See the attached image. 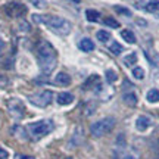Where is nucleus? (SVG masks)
Wrapping results in <instances>:
<instances>
[{"mask_svg": "<svg viewBox=\"0 0 159 159\" xmlns=\"http://www.w3.org/2000/svg\"><path fill=\"white\" fill-rule=\"evenodd\" d=\"M37 62L44 75L52 74V71L55 69L57 62V53L49 41H40L37 44Z\"/></svg>", "mask_w": 159, "mask_h": 159, "instance_id": "1", "label": "nucleus"}, {"mask_svg": "<svg viewBox=\"0 0 159 159\" xmlns=\"http://www.w3.org/2000/svg\"><path fill=\"white\" fill-rule=\"evenodd\" d=\"M33 21L37 24H44L47 28H50L53 33L59 35H66L71 31V24L65 18L56 15H33Z\"/></svg>", "mask_w": 159, "mask_h": 159, "instance_id": "2", "label": "nucleus"}, {"mask_svg": "<svg viewBox=\"0 0 159 159\" xmlns=\"http://www.w3.org/2000/svg\"><path fill=\"white\" fill-rule=\"evenodd\" d=\"M55 128V122L52 119H40L35 122H30L27 125V131L31 136L33 140H41L43 137H46L47 134H50Z\"/></svg>", "mask_w": 159, "mask_h": 159, "instance_id": "3", "label": "nucleus"}, {"mask_svg": "<svg viewBox=\"0 0 159 159\" xmlns=\"http://www.w3.org/2000/svg\"><path fill=\"white\" fill-rule=\"evenodd\" d=\"M116 125V119L114 116H105L90 125V133L93 137H103L109 134Z\"/></svg>", "mask_w": 159, "mask_h": 159, "instance_id": "4", "label": "nucleus"}, {"mask_svg": "<svg viewBox=\"0 0 159 159\" xmlns=\"http://www.w3.org/2000/svg\"><path fill=\"white\" fill-rule=\"evenodd\" d=\"M6 108H7V112L13 119H22L25 116V105L18 97L9 99L6 103Z\"/></svg>", "mask_w": 159, "mask_h": 159, "instance_id": "5", "label": "nucleus"}, {"mask_svg": "<svg viewBox=\"0 0 159 159\" xmlns=\"http://www.w3.org/2000/svg\"><path fill=\"white\" fill-rule=\"evenodd\" d=\"M28 100L31 105H34L37 108H46L49 106L53 100V91L50 90H43L40 93H35V94H31L28 97Z\"/></svg>", "mask_w": 159, "mask_h": 159, "instance_id": "6", "label": "nucleus"}, {"mask_svg": "<svg viewBox=\"0 0 159 159\" xmlns=\"http://www.w3.org/2000/svg\"><path fill=\"white\" fill-rule=\"evenodd\" d=\"M5 12L9 18H22L27 15V6L19 2H11L5 6Z\"/></svg>", "mask_w": 159, "mask_h": 159, "instance_id": "7", "label": "nucleus"}, {"mask_svg": "<svg viewBox=\"0 0 159 159\" xmlns=\"http://www.w3.org/2000/svg\"><path fill=\"white\" fill-rule=\"evenodd\" d=\"M100 89H103L100 84V77L99 75H91L85 80V83L83 84V90H94L99 91Z\"/></svg>", "mask_w": 159, "mask_h": 159, "instance_id": "8", "label": "nucleus"}, {"mask_svg": "<svg viewBox=\"0 0 159 159\" xmlns=\"http://www.w3.org/2000/svg\"><path fill=\"white\" fill-rule=\"evenodd\" d=\"M150 125H152V119L149 118L148 115H140V116H137V119H136V130L137 131L144 133Z\"/></svg>", "mask_w": 159, "mask_h": 159, "instance_id": "9", "label": "nucleus"}, {"mask_svg": "<svg viewBox=\"0 0 159 159\" xmlns=\"http://www.w3.org/2000/svg\"><path fill=\"white\" fill-rule=\"evenodd\" d=\"M112 159H139V155L131 152V150H125V148L116 149L112 155Z\"/></svg>", "mask_w": 159, "mask_h": 159, "instance_id": "10", "label": "nucleus"}, {"mask_svg": "<svg viewBox=\"0 0 159 159\" xmlns=\"http://www.w3.org/2000/svg\"><path fill=\"white\" fill-rule=\"evenodd\" d=\"M83 142H84V131H83V127H77L69 143H71L72 148H77V146H80Z\"/></svg>", "mask_w": 159, "mask_h": 159, "instance_id": "11", "label": "nucleus"}, {"mask_svg": "<svg viewBox=\"0 0 159 159\" xmlns=\"http://www.w3.org/2000/svg\"><path fill=\"white\" fill-rule=\"evenodd\" d=\"M122 100L127 106H130V108H134L137 103H139V97L134 91H125L124 94H122Z\"/></svg>", "mask_w": 159, "mask_h": 159, "instance_id": "12", "label": "nucleus"}, {"mask_svg": "<svg viewBox=\"0 0 159 159\" xmlns=\"http://www.w3.org/2000/svg\"><path fill=\"white\" fill-rule=\"evenodd\" d=\"M56 100L61 106H66V105H71V103L74 102V94H72V93H68V91H62V93L57 94Z\"/></svg>", "mask_w": 159, "mask_h": 159, "instance_id": "13", "label": "nucleus"}, {"mask_svg": "<svg viewBox=\"0 0 159 159\" xmlns=\"http://www.w3.org/2000/svg\"><path fill=\"white\" fill-rule=\"evenodd\" d=\"M55 83L57 85H62V87H66V85L71 84V77H69L66 72H59L55 78Z\"/></svg>", "mask_w": 159, "mask_h": 159, "instance_id": "14", "label": "nucleus"}, {"mask_svg": "<svg viewBox=\"0 0 159 159\" xmlns=\"http://www.w3.org/2000/svg\"><path fill=\"white\" fill-rule=\"evenodd\" d=\"M78 47H80V50H83V52H93L94 50V43L90 39H83L78 43Z\"/></svg>", "mask_w": 159, "mask_h": 159, "instance_id": "15", "label": "nucleus"}, {"mask_svg": "<svg viewBox=\"0 0 159 159\" xmlns=\"http://www.w3.org/2000/svg\"><path fill=\"white\" fill-rule=\"evenodd\" d=\"M146 100L149 103H158L159 102V90L158 89H150L146 93Z\"/></svg>", "mask_w": 159, "mask_h": 159, "instance_id": "16", "label": "nucleus"}, {"mask_svg": "<svg viewBox=\"0 0 159 159\" xmlns=\"http://www.w3.org/2000/svg\"><path fill=\"white\" fill-rule=\"evenodd\" d=\"M121 37H122L127 43H130V44H134V43H136V35H134V33L130 31V30H122V31H121Z\"/></svg>", "mask_w": 159, "mask_h": 159, "instance_id": "17", "label": "nucleus"}, {"mask_svg": "<svg viewBox=\"0 0 159 159\" xmlns=\"http://www.w3.org/2000/svg\"><path fill=\"white\" fill-rule=\"evenodd\" d=\"M85 16H87V19H89L90 22H99V19H100V13H99L97 11H93V9H87Z\"/></svg>", "mask_w": 159, "mask_h": 159, "instance_id": "18", "label": "nucleus"}, {"mask_svg": "<svg viewBox=\"0 0 159 159\" xmlns=\"http://www.w3.org/2000/svg\"><path fill=\"white\" fill-rule=\"evenodd\" d=\"M105 78H106V81H108L109 84H112V83H115L118 80V74L115 72L114 69H106L105 71Z\"/></svg>", "mask_w": 159, "mask_h": 159, "instance_id": "19", "label": "nucleus"}, {"mask_svg": "<svg viewBox=\"0 0 159 159\" xmlns=\"http://www.w3.org/2000/svg\"><path fill=\"white\" fill-rule=\"evenodd\" d=\"M96 37L99 41H102V43H108L109 39H111V34H109L106 30H99L96 33Z\"/></svg>", "mask_w": 159, "mask_h": 159, "instance_id": "20", "label": "nucleus"}, {"mask_svg": "<svg viewBox=\"0 0 159 159\" xmlns=\"http://www.w3.org/2000/svg\"><path fill=\"white\" fill-rule=\"evenodd\" d=\"M124 63L127 65V66H134L137 63V53L136 52H133V53H130L128 56L124 57Z\"/></svg>", "mask_w": 159, "mask_h": 159, "instance_id": "21", "label": "nucleus"}, {"mask_svg": "<svg viewBox=\"0 0 159 159\" xmlns=\"http://www.w3.org/2000/svg\"><path fill=\"white\" fill-rule=\"evenodd\" d=\"M109 49H111V52L114 53L115 56H118V55H121V53L124 52V47H122V46L119 44L118 41H114V43L111 44V47H109Z\"/></svg>", "mask_w": 159, "mask_h": 159, "instance_id": "22", "label": "nucleus"}, {"mask_svg": "<svg viewBox=\"0 0 159 159\" xmlns=\"http://www.w3.org/2000/svg\"><path fill=\"white\" fill-rule=\"evenodd\" d=\"M133 77L136 80H143L144 78V69L142 66H134L133 68Z\"/></svg>", "mask_w": 159, "mask_h": 159, "instance_id": "23", "label": "nucleus"}, {"mask_svg": "<svg viewBox=\"0 0 159 159\" xmlns=\"http://www.w3.org/2000/svg\"><path fill=\"white\" fill-rule=\"evenodd\" d=\"M146 11L148 12H158L159 11V0H152L146 5Z\"/></svg>", "mask_w": 159, "mask_h": 159, "instance_id": "24", "label": "nucleus"}, {"mask_svg": "<svg viewBox=\"0 0 159 159\" xmlns=\"http://www.w3.org/2000/svg\"><path fill=\"white\" fill-rule=\"evenodd\" d=\"M114 9L116 13H119V15H124V16H131V11L130 9H127V7H124V6H114Z\"/></svg>", "mask_w": 159, "mask_h": 159, "instance_id": "25", "label": "nucleus"}, {"mask_svg": "<svg viewBox=\"0 0 159 159\" xmlns=\"http://www.w3.org/2000/svg\"><path fill=\"white\" fill-rule=\"evenodd\" d=\"M103 24H105V25H108V27H111V28H118V27H119V22H118V21H115L114 18H111V16L105 18Z\"/></svg>", "mask_w": 159, "mask_h": 159, "instance_id": "26", "label": "nucleus"}, {"mask_svg": "<svg viewBox=\"0 0 159 159\" xmlns=\"http://www.w3.org/2000/svg\"><path fill=\"white\" fill-rule=\"evenodd\" d=\"M31 2V5L35 6L37 9H43L46 7V0H30Z\"/></svg>", "mask_w": 159, "mask_h": 159, "instance_id": "27", "label": "nucleus"}, {"mask_svg": "<svg viewBox=\"0 0 159 159\" xmlns=\"http://www.w3.org/2000/svg\"><path fill=\"white\" fill-rule=\"evenodd\" d=\"M9 84H11L9 78H7V77H5V75H0V89H6Z\"/></svg>", "mask_w": 159, "mask_h": 159, "instance_id": "28", "label": "nucleus"}, {"mask_svg": "<svg viewBox=\"0 0 159 159\" xmlns=\"http://www.w3.org/2000/svg\"><path fill=\"white\" fill-rule=\"evenodd\" d=\"M7 156H9V152L0 146V159H7Z\"/></svg>", "mask_w": 159, "mask_h": 159, "instance_id": "29", "label": "nucleus"}, {"mask_svg": "<svg viewBox=\"0 0 159 159\" xmlns=\"http://www.w3.org/2000/svg\"><path fill=\"white\" fill-rule=\"evenodd\" d=\"M15 159H35L34 156H30V155H22V153H16Z\"/></svg>", "mask_w": 159, "mask_h": 159, "instance_id": "30", "label": "nucleus"}, {"mask_svg": "<svg viewBox=\"0 0 159 159\" xmlns=\"http://www.w3.org/2000/svg\"><path fill=\"white\" fill-rule=\"evenodd\" d=\"M3 47H5V43H3V41H2V40H0V50H2V49H3Z\"/></svg>", "mask_w": 159, "mask_h": 159, "instance_id": "31", "label": "nucleus"}, {"mask_svg": "<svg viewBox=\"0 0 159 159\" xmlns=\"http://www.w3.org/2000/svg\"><path fill=\"white\" fill-rule=\"evenodd\" d=\"M72 2H75V3H80V2H81V0H72Z\"/></svg>", "mask_w": 159, "mask_h": 159, "instance_id": "32", "label": "nucleus"}, {"mask_svg": "<svg viewBox=\"0 0 159 159\" xmlns=\"http://www.w3.org/2000/svg\"><path fill=\"white\" fill-rule=\"evenodd\" d=\"M65 159H74V158H71V156H68V158H65Z\"/></svg>", "mask_w": 159, "mask_h": 159, "instance_id": "33", "label": "nucleus"}]
</instances>
